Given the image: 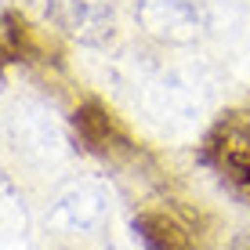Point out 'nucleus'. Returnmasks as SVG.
<instances>
[{
  "label": "nucleus",
  "mask_w": 250,
  "mask_h": 250,
  "mask_svg": "<svg viewBox=\"0 0 250 250\" xmlns=\"http://www.w3.org/2000/svg\"><path fill=\"white\" fill-rule=\"evenodd\" d=\"M138 25L167 44H192L207 29L203 0H131Z\"/></svg>",
  "instance_id": "5"
},
{
  "label": "nucleus",
  "mask_w": 250,
  "mask_h": 250,
  "mask_svg": "<svg viewBox=\"0 0 250 250\" xmlns=\"http://www.w3.org/2000/svg\"><path fill=\"white\" fill-rule=\"evenodd\" d=\"M134 239L145 250H192L188 232L167 210H156V207L134 214Z\"/></svg>",
  "instance_id": "7"
},
{
  "label": "nucleus",
  "mask_w": 250,
  "mask_h": 250,
  "mask_svg": "<svg viewBox=\"0 0 250 250\" xmlns=\"http://www.w3.org/2000/svg\"><path fill=\"white\" fill-rule=\"evenodd\" d=\"M58 11L80 40H105L113 33V0H58Z\"/></svg>",
  "instance_id": "6"
},
{
  "label": "nucleus",
  "mask_w": 250,
  "mask_h": 250,
  "mask_svg": "<svg viewBox=\"0 0 250 250\" xmlns=\"http://www.w3.org/2000/svg\"><path fill=\"white\" fill-rule=\"evenodd\" d=\"M11 134H15V145H19L22 156L40 163V167L62 163L69 156L65 131H62V124L55 120V113H51L44 102H33V98L19 102V105H15V116H11Z\"/></svg>",
  "instance_id": "4"
},
{
  "label": "nucleus",
  "mask_w": 250,
  "mask_h": 250,
  "mask_svg": "<svg viewBox=\"0 0 250 250\" xmlns=\"http://www.w3.org/2000/svg\"><path fill=\"white\" fill-rule=\"evenodd\" d=\"M207 160L236 196L250 203V109H232L207 134Z\"/></svg>",
  "instance_id": "3"
},
{
  "label": "nucleus",
  "mask_w": 250,
  "mask_h": 250,
  "mask_svg": "<svg viewBox=\"0 0 250 250\" xmlns=\"http://www.w3.org/2000/svg\"><path fill=\"white\" fill-rule=\"evenodd\" d=\"M113 192L98 178H73L58 185V192L47 203V229L58 236H91L109 221Z\"/></svg>",
  "instance_id": "2"
},
{
  "label": "nucleus",
  "mask_w": 250,
  "mask_h": 250,
  "mask_svg": "<svg viewBox=\"0 0 250 250\" xmlns=\"http://www.w3.org/2000/svg\"><path fill=\"white\" fill-rule=\"evenodd\" d=\"M0 239H29V210L25 196L11 178L0 174Z\"/></svg>",
  "instance_id": "8"
},
{
  "label": "nucleus",
  "mask_w": 250,
  "mask_h": 250,
  "mask_svg": "<svg viewBox=\"0 0 250 250\" xmlns=\"http://www.w3.org/2000/svg\"><path fill=\"white\" fill-rule=\"evenodd\" d=\"M138 98H142V109L160 127H167L174 134H185L207 113V80L185 65L156 69L152 76L142 80V94Z\"/></svg>",
  "instance_id": "1"
}]
</instances>
